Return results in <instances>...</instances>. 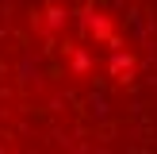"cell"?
<instances>
[{"label":"cell","instance_id":"1","mask_svg":"<svg viewBox=\"0 0 157 154\" xmlns=\"http://www.w3.org/2000/svg\"><path fill=\"white\" fill-rule=\"evenodd\" d=\"M150 77V15L130 0H15L0 15V154H123Z\"/></svg>","mask_w":157,"mask_h":154}]
</instances>
